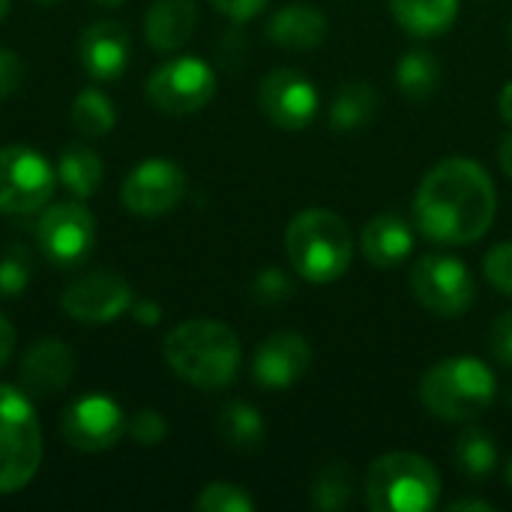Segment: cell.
Returning <instances> with one entry per match:
<instances>
[{
    "instance_id": "1",
    "label": "cell",
    "mask_w": 512,
    "mask_h": 512,
    "mask_svg": "<svg viewBox=\"0 0 512 512\" xmlns=\"http://www.w3.org/2000/svg\"><path fill=\"white\" fill-rule=\"evenodd\" d=\"M498 213V189L489 171L465 156L432 165L414 192V219L438 246H471L483 240Z\"/></svg>"
},
{
    "instance_id": "2",
    "label": "cell",
    "mask_w": 512,
    "mask_h": 512,
    "mask_svg": "<svg viewBox=\"0 0 512 512\" xmlns=\"http://www.w3.org/2000/svg\"><path fill=\"white\" fill-rule=\"evenodd\" d=\"M162 354L171 372L198 390L228 387L243 360L237 333L216 318H192L177 324L165 336Z\"/></svg>"
},
{
    "instance_id": "3",
    "label": "cell",
    "mask_w": 512,
    "mask_h": 512,
    "mask_svg": "<svg viewBox=\"0 0 512 512\" xmlns=\"http://www.w3.org/2000/svg\"><path fill=\"white\" fill-rule=\"evenodd\" d=\"M285 252L300 279L312 285H330L351 267L354 234L339 213L309 207L288 222Z\"/></svg>"
},
{
    "instance_id": "4",
    "label": "cell",
    "mask_w": 512,
    "mask_h": 512,
    "mask_svg": "<svg viewBox=\"0 0 512 512\" xmlns=\"http://www.w3.org/2000/svg\"><path fill=\"white\" fill-rule=\"evenodd\" d=\"M498 381L477 357H447L426 369L420 381L423 408L444 423H468L492 408Z\"/></svg>"
},
{
    "instance_id": "5",
    "label": "cell",
    "mask_w": 512,
    "mask_h": 512,
    "mask_svg": "<svg viewBox=\"0 0 512 512\" xmlns=\"http://www.w3.org/2000/svg\"><path fill=\"white\" fill-rule=\"evenodd\" d=\"M363 495L375 512H429L441 501V474L426 456L384 453L369 465Z\"/></svg>"
},
{
    "instance_id": "6",
    "label": "cell",
    "mask_w": 512,
    "mask_h": 512,
    "mask_svg": "<svg viewBox=\"0 0 512 512\" xmlns=\"http://www.w3.org/2000/svg\"><path fill=\"white\" fill-rule=\"evenodd\" d=\"M42 465V429L27 393L0 384V495H15Z\"/></svg>"
},
{
    "instance_id": "7",
    "label": "cell",
    "mask_w": 512,
    "mask_h": 512,
    "mask_svg": "<svg viewBox=\"0 0 512 512\" xmlns=\"http://www.w3.org/2000/svg\"><path fill=\"white\" fill-rule=\"evenodd\" d=\"M414 300L438 318H459L477 300V282L468 264L450 252H429L411 270Z\"/></svg>"
},
{
    "instance_id": "8",
    "label": "cell",
    "mask_w": 512,
    "mask_h": 512,
    "mask_svg": "<svg viewBox=\"0 0 512 512\" xmlns=\"http://www.w3.org/2000/svg\"><path fill=\"white\" fill-rule=\"evenodd\" d=\"M57 171L51 162L24 144L0 147V213L27 216L42 210L54 195Z\"/></svg>"
},
{
    "instance_id": "9",
    "label": "cell",
    "mask_w": 512,
    "mask_h": 512,
    "mask_svg": "<svg viewBox=\"0 0 512 512\" xmlns=\"http://www.w3.org/2000/svg\"><path fill=\"white\" fill-rule=\"evenodd\" d=\"M216 96V72L195 54L159 63L147 78V99L165 114H195Z\"/></svg>"
},
{
    "instance_id": "10",
    "label": "cell",
    "mask_w": 512,
    "mask_h": 512,
    "mask_svg": "<svg viewBox=\"0 0 512 512\" xmlns=\"http://www.w3.org/2000/svg\"><path fill=\"white\" fill-rule=\"evenodd\" d=\"M36 243L51 264L75 267L96 243V219L81 201L51 204L36 222Z\"/></svg>"
},
{
    "instance_id": "11",
    "label": "cell",
    "mask_w": 512,
    "mask_h": 512,
    "mask_svg": "<svg viewBox=\"0 0 512 512\" xmlns=\"http://www.w3.org/2000/svg\"><path fill=\"white\" fill-rule=\"evenodd\" d=\"M186 171L171 162V159H144L141 165H135L123 186H120V201L129 213L144 216V219H156L171 213L183 195H186Z\"/></svg>"
},
{
    "instance_id": "12",
    "label": "cell",
    "mask_w": 512,
    "mask_h": 512,
    "mask_svg": "<svg viewBox=\"0 0 512 512\" xmlns=\"http://www.w3.org/2000/svg\"><path fill=\"white\" fill-rule=\"evenodd\" d=\"M318 105V87L297 69H273L258 84V108L276 129H306L318 117Z\"/></svg>"
},
{
    "instance_id": "13",
    "label": "cell",
    "mask_w": 512,
    "mask_h": 512,
    "mask_svg": "<svg viewBox=\"0 0 512 512\" xmlns=\"http://www.w3.org/2000/svg\"><path fill=\"white\" fill-rule=\"evenodd\" d=\"M132 288L120 273L111 270H93L84 276H75L63 294L60 306L63 312L78 324H111L132 306Z\"/></svg>"
},
{
    "instance_id": "14",
    "label": "cell",
    "mask_w": 512,
    "mask_h": 512,
    "mask_svg": "<svg viewBox=\"0 0 512 512\" xmlns=\"http://www.w3.org/2000/svg\"><path fill=\"white\" fill-rule=\"evenodd\" d=\"M60 432L69 447L81 453H102V450H111L123 438L126 417H123V408L111 396L87 393L66 405L60 417Z\"/></svg>"
},
{
    "instance_id": "15",
    "label": "cell",
    "mask_w": 512,
    "mask_h": 512,
    "mask_svg": "<svg viewBox=\"0 0 512 512\" xmlns=\"http://www.w3.org/2000/svg\"><path fill=\"white\" fill-rule=\"evenodd\" d=\"M312 366V345L297 330H279L267 336L252 357V378L264 390L294 387Z\"/></svg>"
},
{
    "instance_id": "16",
    "label": "cell",
    "mask_w": 512,
    "mask_h": 512,
    "mask_svg": "<svg viewBox=\"0 0 512 512\" xmlns=\"http://www.w3.org/2000/svg\"><path fill=\"white\" fill-rule=\"evenodd\" d=\"M75 375V351L63 339H39L33 342L18 366L21 390L30 399H51L69 387Z\"/></svg>"
},
{
    "instance_id": "17",
    "label": "cell",
    "mask_w": 512,
    "mask_h": 512,
    "mask_svg": "<svg viewBox=\"0 0 512 512\" xmlns=\"http://www.w3.org/2000/svg\"><path fill=\"white\" fill-rule=\"evenodd\" d=\"M78 57L93 81H117L132 57V39L117 21H93L78 39Z\"/></svg>"
},
{
    "instance_id": "18",
    "label": "cell",
    "mask_w": 512,
    "mask_h": 512,
    "mask_svg": "<svg viewBox=\"0 0 512 512\" xmlns=\"http://www.w3.org/2000/svg\"><path fill=\"white\" fill-rule=\"evenodd\" d=\"M360 252L378 270L399 267L414 252V228L402 216L381 213V216H375V219H369L363 225Z\"/></svg>"
},
{
    "instance_id": "19",
    "label": "cell",
    "mask_w": 512,
    "mask_h": 512,
    "mask_svg": "<svg viewBox=\"0 0 512 512\" xmlns=\"http://www.w3.org/2000/svg\"><path fill=\"white\" fill-rule=\"evenodd\" d=\"M327 30H330L327 15L312 3H288L276 9L273 18L267 21V39L291 51L318 48L327 39Z\"/></svg>"
},
{
    "instance_id": "20",
    "label": "cell",
    "mask_w": 512,
    "mask_h": 512,
    "mask_svg": "<svg viewBox=\"0 0 512 512\" xmlns=\"http://www.w3.org/2000/svg\"><path fill=\"white\" fill-rule=\"evenodd\" d=\"M198 27L195 0H153L144 15V36L156 51L183 48Z\"/></svg>"
},
{
    "instance_id": "21",
    "label": "cell",
    "mask_w": 512,
    "mask_h": 512,
    "mask_svg": "<svg viewBox=\"0 0 512 512\" xmlns=\"http://www.w3.org/2000/svg\"><path fill=\"white\" fill-rule=\"evenodd\" d=\"M378 105H381V96L369 81H348L336 90L327 108L330 129L339 135H354L375 120Z\"/></svg>"
},
{
    "instance_id": "22",
    "label": "cell",
    "mask_w": 512,
    "mask_h": 512,
    "mask_svg": "<svg viewBox=\"0 0 512 512\" xmlns=\"http://www.w3.org/2000/svg\"><path fill=\"white\" fill-rule=\"evenodd\" d=\"M396 24L420 39L441 36L459 15V0H387Z\"/></svg>"
},
{
    "instance_id": "23",
    "label": "cell",
    "mask_w": 512,
    "mask_h": 512,
    "mask_svg": "<svg viewBox=\"0 0 512 512\" xmlns=\"http://www.w3.org/2000/svg\"><path fill=\"white\" fill-rule=\"evenodd\" d=\"M441 78H444V69L429 48H411L396 63V84L402 96L414 105L429 102L441 90Z\"/></svg>"
},
{
    "instance_id": "24",
    "label": "cell",
    "mask_w": 512,
    "mask_h": 512,
    "mask_svg": "<svg viewBox=\"0 0 512 512\" xmlns=\"http://www.w3.org/2000/svg\"><path fill=\"white\" fill-rule=\"evenodd\" d=\"M102 174H105V165L102 159L84 147V144H69L60 150V159H57V180L63 189H69L78 201L90 198L99 183H102Z\"/></svg>"
},
{
    "instance_id": "25",
    "label": "cell",
    "mask_w": 512,
    "mask_h": 512,
    "mask_svg": "<svg viewBox=\"0 0 512 512\" xmlns=\"http://www.w3.org/2000/svg\"><path fill=\"white\" fill-rule=\"evenodd\" d=\"M219 438L240 453H252L264 444L267 426L255 405L249 402H228L219 411Z\"/></svg>"
},
{
    "instance_id": "26",
    "label": "cell",
    "mask_w": 512,
    "mask_h": 512,
    "mask_svg": "<svg viewBox=\"0 0 512 512\" xmlns=\"http://www.w3.org/2000/svg\"><path fill=\"white\" fill-rule=\"evenodd\" d=\"M69 117H72V126L84 138H102L117 123V111H114L111 99L102 90H96V87H84L75 96V102L69 108Z\"/></svg>"
},
{
    "instance_id": "27",
    "label": "cell",
    "mask_w": 512,
    "mask_h": 512,
    "mask_svg": "<svg viewBox=\"0 0 512 512\" xmlns=\"http://www.w3.org/2000/svg\"><path fill=\"white\" fill-rule=\"evenodd\" d=\"M351 495H354V477H351V468L345 462L324 465L315 474L312 489H309L312 507L321 512L345 510L351 504Z\"/></svg>"
},
{
    "instance_id": "28",
    "label": "cell",
    "mask_w": 512,
    "mask_h": 512,
    "mask_svg": "<svg viewBox=\"0 0 512 512\" xmlns=\"http://www.w3.org/2000/svg\"><path fill=\"white\" fill-rule=\"evenodd\" d=\"M456 465L471 480L492 477V471L498 465V447H495L492 435L483 429H465L456 441Z\"/></svg>"
},
{
    "instance_id": "29",
    "label": "cell",
    "mask_w": 512,
    "mask_h": 512,
    "mask_svg": "<svg viewBox=\"0 0 512 512\" xmlns=\"http://www.w3.org/2000/svg\"><path fill=\"white\" fill-rule=\"evenodd\" d=\"M195 510L198 512H252L255 501L252 495L237 486V483H210L201 489V495L195 498Z\"/></svg>"
},
{
    "instance_id": "30",
    "label": "cell",
    "mask_w": 512,
    "mask_h": 512,
    "mask_svg": "<svg viewBox=\"0 0 512 512\" xmlns=\"http://www.w3.org/2000/svg\"><path fill=\"white\" fill-rule=\"evenodd\" d=\"M249 291H252V300L261 303V306H282V303L291 297L294 282H291V276H288L285 270H279V267H264V270L255 273Z\"/></svg>"
},
{
    "instance_id": "31",
    "label": "cell",
    "mask_w": 512,
    "mask_h": 512,
    "mask_svg": "<svg viewBox=\"0 0 512 512\" xmlns=\"http://www.w3.org/2000/svg\"><path fill=\"white\" fill-rule=\"evenodd\" d=\"M30 285V258L21 249H9L0 255V294L3 297H18Z\"/></svg>"
},
{
    "instance_id": "32",
    "label": "cell",
    "mask_w": 512,
    "mask_h": 512,
    "mask_svg": "<svg viewBox=\"0 0 512 512\" xmlns=\"http://www.w3.org/2000/svg\"><path fill=\"white\" fill-rule=\"evenodd\" d=\"M483 273L501 294L512 297V240L495 243L483 258Z\"/></svg>"
},
{
    "instance_id": "33",
    "label": "cell",
    "mask_w": 512,
    "mask_h": 512,
    "mask_svg": "<svg viewBox=\"0 0 512 512\" xmlns=\"http://www.w3.org/2000/svg\"><path fill=\"white\" fill-rule=\"evenodd\" d=\"M126 432H129V438H132L135 444H141V447H156V444L165 441L168 423H165V417H162L159 411L144 408V411H138V414L129 417Z\"/></svg>"
},
{
    "instance_id": "34",
    "label": "cell",
    "mask_w": 512,
    "mask_h": 512,
    "mask_svg": "<svg viewBox=\"0 0 512 512\" xmlns=\"http://www.w3.org/2000/svg\"><path fill=\"white\" fill-rule=\"evenodd\" d=\"M489 351L495 354L498 363L512 369V309L501 312L492 327H489Z\"/></svg>"
},
{
    "instance_id": "35",
    "label": "cell",
    "mask_w": 512,
    "mask_h": 512,
    "mask_svg": "<svg viewBox=\"0 0 512 512\" xmlns=\"http://www.w3.org/2000/svg\"><path fill=\"white\" fill-rule=\"evenodd\" d=\"M24 81V63L15 51L0 48V102L9 99Z\"/></svg>"
},
{
    "instance_id": "36",
    "label": "cell",
    "mask_w": 512,
    "mask_h": 512,
    "mask_svg": "<svg viewBox=\"0 0 512 512\" xmlns=\"http://www.w3.org/2000/svg\"><path fill=\"white\" fill-rule=\"evenodd\" d=\"M210 3L231 21H249V18L261 15L270 0H210Z\"/></svg>"
},
{
    "instance_id": "37",
    "label": "cell",
    "mask_w": 512,
    "mask_h": 512,
    "mask_svg": "<svg viewBox=\"0 0 512 512\" xmlns=\"http://www.w3.org/2000/svg\"><path fill=\"white\" fill-rule=\"evenodd\" d=\"M129 312H132V318H135L138 324H144V327H156V324L162 321V309H159V303H153V300H132Z\"/></svg>"
},
{
    "instance_id": "38",
    "label": "cell",
    "mask_w": 512,
    "mask_h": 512,
    "mask_svg": "<svg viewBox=\"0 0 512 512\" xmlns=\"http://www.w3.org/2000/svg\"><path fill=\"white\" fill-rule=\"evenodd\" d=\"M12 351H15V330H12V324H9V318L0 312V369L9 363V357H12Z\"/></svg>"
},
{
    "instance_id": "39",
    "label": "cell",
    "mask_w": 512,
    "mask_h": 512,
    "mask_svg": "<svg viewBox=\"0 0 512 512\" xmlns=\"http://www.w3.org/2000/svg\"><path fill=\"white\" fill-rule=\"evenodd\" d=\"M495 510V504L492 501H477V498H459V501H453L450 504V512H492Z\"/></svg>"
},
{
    "instance_id": "40",
    "label": "cell",
    "mask_w": 512,
    "mask_h": 512,
    "mask_svg": "<svg viewBox=\"0 0 512 512\" xmlns=\"http://www.w3.org/2000/svg\"><path fill=\"white\" fill-rule=\"evenodd\" d=\"M498 159H501L504 174L512 180V132L510 135H504V141H501V147H498Z\"/></svg>"
},
{
    "instance_id": "41",
    "label": "cell",
    "mask_w": 512,
    "mask_h": 512,
    "mask_svg": "<svg viewBox=\"0 0 512 512\" xmlns=\"http://www.w3.org/2000/svg\"><path fill=\"white\" fill-rule=\"evenodd\" d=\"M498 105H501V117L507 120V126L512 129V81L501 90V99H498Z\"/></svg>"
},
{
    "instance_id": "42",
    "label": "cell",
    "mask_w": 512,
    "mask_h": 512,
    "mask_svg": "<svg viewBox=\"0 0 512 512\" xmlns=\"http://www.w3.org/2000/svg\"><path fill=\"white\" fill-rule=\"evenodd\" d=\"M99 6H105V9H114V6H120V3H126V0H96Z\"/></svg>"
},
{
    "instance_id": "43",
    "label": "cell",
    "mask_w": 512,
    "mask_h": 512,
    "mask_svg": "<svg viewBox=\"0 0 512 512\" xmlns=\"http://www.w3.org/2000/svg\"><path fill=\"white\" fill-rule=\"evenodd\" d=\"M504 477H507V486H510V492H512V456H510V462H507V471H504Z\"/></svg>"
},
{
    "instance_id": "44",
    "label": "cell",
    "mask_w": 512,
    "mask_h": 512,
    "mask_svg": "<svg viewBox=\"0 0 512 512\" xmlns=\"http://www.w3.org/2000/svg\"><path fill=\"white\" fill-rule=\"evenodd\" d=\"M9 3H12V0H0V21L6 18V12H9Z\"/></svg>"
},
{
    "instance_id": "45",
    "label": "cell",
    "mask_w": 512,
    "mask_h": 512,
    "mask_svg": "<svg viewBox=\"0 0 512 512\" xmlns=\"http://www.w3.org/2000/svg\"><path fill=\"white\" fill-rule=\"evenodd\" d=\"M36 3H60V0H36Z\"/></svg>"
},
{
    "instance_id": "46",
    "label": "cell",
    "mask_w": 512,
    "mask_h": 512,
    "mask_svg": "<svg viewBox=\"0 0 512 512\" xmlns=\"http://www.w3.org/2000/svg\"><path fill=\"white\" fill-rule=\"evenodd\" d=\"M510 42H512V18H510Z\"/></svg>"
}]
</instances>
